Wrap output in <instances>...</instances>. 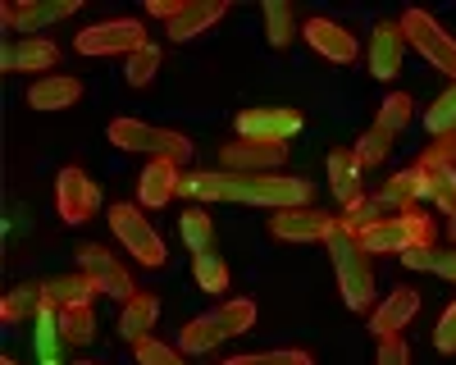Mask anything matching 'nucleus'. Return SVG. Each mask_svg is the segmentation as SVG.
Listing matches in <instances>:
<instances>
[{
    "instance_id": "39448f33",
    "label": "nucleus",
    "mask_w": 456,
    "mask_h": 365,
    "mask_svg": "<svg viewBox=\"0 0 456 365\" xmlns=\"http://www.w3.org/2000/svg\"><path fill=\"white\" fill-rule=\"evenodd\" d=\"M402 32H406V46L420 51L438 73H447V78L456 83V36L425 10H406L402 14Z\"/></svg>"
},
{
    "instance_id": "9b49d317",
    "label": "nucleus",
    "mask_w": 456,
    "mask_h": 365,
    "mask_svg": "<svg viewBox=\"0 0 456 365\" xmlns=\"http://www.w3.org/2000/svg\"><path fill=\"white\" fill-rule=\"evenodd\" d=\"M301 36H306V46L315 55H324L329 64H352L361 55V42H356V32L352 28H342L338 19H306V28H301Z\"/></svg>"
},
{
    "instance_id": "c9c22d12",
    "label": "nucleus",
    "mask_w": 456,
    "mask_h": 365,
    "mask_svg": "<svg viewBox=\"0 0 456 365\" xmlns=\"http://www.w3.org/2000/svg\"><path fill=\"white\" fill-rule=\"evenodd\" d=\"M215 315L228 328V338H233V334H251V328H256V302L251 297H228Z\"/></svg>"
},
{
    "instance_id": "2eb2a0df",
    "label": "nucleus",
    "mask_w": 456,
    "mask_h": 365,
    "mask_svg": "<svg viewBox=\"0 0 456 365\" xmlns=\"http://www.w3.org/2000/svg\"><path fill=\"white\" fill-rule=\"evenodd\" d=\"M420 315V292L415 288H393L388 302L370 315V334L384 343V338H402V328Z\"/></svg>"
},
{
    "instance_id": "37998d69",
    "label": "nucleus",
    "mask_w": 456,
    "mask_h": 365,
    "mask_svg": "<svg viewBox=\"0 0 456 365\" xmlns=\"http://www.w3.org/2000/svg\"><path fill=\"white\" fill-rule=\"evenodd\" d=\"M402 224H406V233H411L415 247H434V219H429V215L406 210V215H402Z\"/></svg>"
},
{
    "instance_id": "412c9836",
    "label": "nucleus",
    "mask_w": 456,
    "mask_h": 365,
    "mask_svg": "<svg viewBox=\"0 0 456 365\" xmlns=\"http://www.w3.org/2000/svg\"><path fill=\"white\" fill-rule=\"evenodd\" d=\"M156 320H160V297H156V292H137L133 302H124L119 334L137 347V343H146V338H151V328H156Z\"/></svg>"
},
{
    "instance_id": "58836bf2",
    "label": "nucleus",
    "mask_w": 456,
    "mask_h": 365,
    "mask_svg": "<svg viewBox=\"0 0 456 365\" xmlns=\"http://www.w3.org/2000/svg\"><path fill=\"white\" fill-rule=\"evenodd\" d=\"M219 365H315L311 352H247V356H228Z\"/></svg>"
},
{
    "instance_id": "f8f14e48",
    "label": "nucleus",
    "mask_w": 456,
    "mask_h": 365,
    "mask_svg": "<svg viewBox=\"0 0 456 365\" xmlns=\"http://www.w3.org/2000/svg\"><path fill=\"white\" fill-rule=\"evenodd\" d=\"M292 133H301V115L288 105H256L238 115V137H256V142H288Z\"/></svg>"
},
{
    "instance_id": "c85d7f7f",
    "label": "nucleus",
    "mask_w": 456,
    "mask_h": 365,
    "mask_svg": "<svg viewBox=\"0 0 456 365\" xmlns=\"http://www.w3.org/2000/svg\"><path fill=\"white\" fill-rule=\"evenodd\" d=\"M406 270H425V274H438V279H452L456 283V247L452 251H438V247H411L402 256Z\"/></svg>"
},
{
    "instance_id": "b1692460",
    "label": "nucleus",
    "mask_w": 456,
    "mask_h": 365,
    "mask_svg": "<svg viewBox=\"0 0 456 365\" xmlns=\"http://www.w3.org/2000/svg\"><path fill=\"white\" fill-rule=\"evenodd\" d=\"M224 338H228V328H224L219 315L210 311V315H197V320H187V324H183L178 352H183V356H206V352H215Z\"/></svg>"
},
{
    "instance_id": "c03bdc74",
    "label": "nucleus",
    "mask_w": 456,
    "mask_h": 365,
    "mask_svg": "<svg viewBox=\"0 0 456 365\" xmlns=\"http://www.w3.org/2000/svg\"><path fill=\"white\" fill-rule=\"evenodd\" d=\"M379 365H411V343L406 338H384L379 343Z\"/></svg>"
},
{
    "instance_id": "6e6552de",
    "label": "nucleus",
    "mask_w": 456,
    "mask_h": 365,
    "mask_svg": "<svg viewBox=\"0 0 456 365\" xmlns=\"http://www.w3.org/2000/svg\"><path fill=\"white\" fill-rule=\"evenodd\" d=\"M288 160V146L279 142H256V137H233L219 146V169L228 174H274Z\"/></svg>"
},
{
    "instance_id": "0eeeda50",
    "label": "nucleus",
    "mask_w": 456,
    "mask_h": 365,
    "mask_svg": "<svg viewBox=\"0 0 456 365\" xmlns=\"http://www.w3.org/2000/svg\"><path fill=\"white\" fill-rule=\"evenodd\" d=\"M78 270L101 288V297H114V302H133V297H137L133 274H128L119 261H114L110 247H101V242H87V247L78 251Z\"/></svg>"
},
{
    "instance_id": "de8ad7c7",
    "label": "nucleus",
    "mask_w": 456,
    "mask_h": 365,
    "mask_svg": "<svg viewBox=\"0 0 456 365\" xmlns=\"http://www.w3.org/2000/svg\"><path fill=\"white\" fill-rule=\"evenodd\" d=\"M447 233H452V242H456V215H452V224H447Z\"/></svg>"
},
{
    "instance_id": "7c9ffc66",
    "label": "nucleus",
    "mask_w": 456,
    "mask_h": 365,
    "mask_svg": "<svg viewBox=\"0 0 456 365\" xmlns=\"http://www.w3.org/2000/svg\"><path fill=\"white\" fill-rule=\"evenodd\" d=\"M388 151H393V133L374 124V128H365V133L356 137V151H352V156H356L361 169H379V165L388 160Z\"/></svg>"
},
{
    "instance_id": "49530a36",
    "label": "nucleus",
    "mask_w": 456,
    "mask_h": 365,
    "mask_svg": "<svg viewBox=\"0 0 456 365\" xmlns=\"http://www.w3.org/2000/svg\"><path fill=\"white\" fill-rule=\"evenodd\" d=\"M192 0H146V14H156V19H165V23H174Z\"/></svg>"
},
{
    "instance_id": "6ab92c4d",
    "label": "nucleus",
    "mask_w": 456,
    "mask_h": 365,
    "mask_svg": "<svg viewBox=\"0 0 456 365\" xmlns=\"http://www.w3.org/2000/svg\"><path fill=\"white\" fill-rule=\"evenodd\" d=\"M83 101V83L78 78H69V73H46V78H37L28 87V105L32 110H73Z\"/></svg>"
},
{
    "instance_id": "a211bd4d",
    "label": "nucleus",
    "mask_w": 456,
    "mask_h": 365,
    "mask_svg": "<svg viewBox=\"0 0 456 365\" xmlns=\"http://www.w3.org/2000/svg\"><path fill=\"white\" fill-rule=\"evenodd\" d=\"M420 197H425V169H420V165L388 174L384 182H379V192H374V201L384 206V215H388V219H393V215L415 210V201H420Z\"/></svg>"
},
{
    "instance_id": "8fccbe9b",
    "label": "nucleus",
    "mask_w": 456,
    "mask_h": 365,
    "mask_svg": "<svg viewBox=\"0 0 456 365\" xmlns=\"http://www.w3.org/2000/svg\"><path fill=\"white\" fill-rule=\"evenodd\" d=\"M0 365H19V361H10V356H5V361H0Z\"/></svg>"
},
{
    "instance_id": "473e14b6",
    "label": "nucleus",
    "mask_w": 456,
    "mask_h": 365,
    "mask_svg": "<svg viewBox=\"0 0 456 365\" xmlns=\"http://www.w3.org/2000/svg\"><path fill=\"white\" fill-rule=\"evenodd\" d=\"M60 334L69 347H87L96 338V320H92V306H69L60 311Z\"/></svg>"
},
{
    "instance_id": "a878e982",
    "label": "nucleus",
    "mask_w": 456,
    "mask_h": 365,
    "mask_svg": "<svg viewBox=\"0 0 456 365\" xmlns=\"http://www.w3.org/2000/svg\"><path fill=\"white\" fill-rule=\"evenodd\" d=\"M233 178L228 169H197V174H183V197H197V201H233Z\"/></svg>"
},
{
    "instance_id": "f3484780",
    "label": "nucleus",
    "mask_w": 456,
    "mask_h": 365,
    "mask_svg": "<svg viewBox=\"0 0 456 365\" xmlns=\"http://www.w3.org/2000/svg\"><path fill=\"white\" fill-rule=\"evenodd\" d=\"M83 0H37V5H14V0H5L0 5V23H5L10 32H37V28H46V23H60L69 19L73 10H78Z\"/></svg>"
},
{
    "instance_id": "4468645a",
    "label": "nucleus",
    "mask_w": 456,
    "mask_h": 365,
    "mask_svg": "<svg viewBox=\"0 0 456 365\" xmlns=\"http://www.w3.org/2000/svg\"><path fill=\"white\" fill-rule=\"evenodd\" d=\"M402 55H406V32H402V19H384L370 36V51H365V64L379 83H388L402 73Z\"/></svg>"
},
{
    "instance_id": "9d476101",
    "label": "nucleus",
    "mask_w": 456,
    "mask_h": 365,
    "mask_svg": "<svg viewBox=\"0 0 456 365\" xmlns=\"http://www.w3.org/2000/svg\"><path fill=\"white\" fill-rule=\"evenodd\" d=\"M333 229H338V215L315 210V206L274 210V219H270V233H274L279 242H329Z\"/></svg>"
},
{
    "instance_id": "f257e3e1",
    "label": "nucleus",
    "mask_w": 456,
    "mask_h": 365,
    "mask_svg": "<svg viewBox=\"0 0 456 365\" xmlns=\"http://www.w3.org/2000/svg\"><path fill=\"white\" fill-rule=\"evenodd\" d=\"M329 256H333V274H338V288H342V302H347V311L365 315L370 302H374V270H370L365 247L338 224V229L329 233Z\"/></svg>"
},
{
    "instance_id": "4c0bfd02",
    "label": "nucleus",
    "mask_w": 456,
    "mask_h": 365,
    "mask_svg": "<svg viewBox=\"0 0 456 365\" xmlns=\"http://www.w3.org/2000/svg\"><path fill=\"white\" fill-rule=\"evenodd\" d=\"M156 69H160V46H142L124 64V83L128 87H151V83H156Z\"/></svg>"
},
{
    "instance_id": "a19ab883",
    "label": "nucleus",
    "mask_w": 456,
    "mask_h": 365,
    "mask_svg": "<svg viewBox=\"0 0 456 365\" xmlns=\"http://www.w3.org/2000/svg\"><path fill=\"white\" fill-rule=\"evenodd\" d=\"M133 356H137V365H187L178 347H165V343H156V338L137 343V347H133Z\"/></svg>"
},
{
    "instance_id": "72a5a7b5",
    "label": "nucleus",
    "mask_w": 456,
    "mask_h": 365,
    "mask_svg": "<svg viewBox=\"0 0 456 365\" xmlns=\"http://www.w3.org/2000/svg\"><path fill=\"white\" fill-rule=\"evenodd\" d=\"M292 32H297L292 5H283V0H265V36H270V46H288Z\"/></svg>"
},
{
    "instance_id": "4be33fe9",
    "label": "nucleus",
    "mask_w": 456,
    "mask_h": 365,
    "mask_svg": "<svg viewBox=\"0 0 456 365\" xmlns=\"http://www.w3.org/2000/svg\"><path fill=\"white\" fill-rule=\"evenodd\" d=\"M224 0H192V5H187L174 23H169V36H174V42L183 46V42H197V36L206 32V28H215L219 19H224Z\"/></svg>"
},
{
    "instance_id": "ea45409f",
    "label": "nucleus",
    "mask_w": 456,
    "mask_h": 365,
    "mask_svg": "<svg viewBox=\"0 0 456 365\" xmlns=\"http://www.w3.org/2000/svg\"><path fill=\"white\" fill-rule=\"evenodd\" d=\"M411 110H415V105H411V96H406V92H393L384 105H379V128H388V133L397 137V133L411 124Z\"/></svg>"
},
{
    "instance_id": "2f4dec72",
    "label": "nucleus",
    "mask_w": 456,
    "mask_h": 365,
    "mask_svg": "<svg viewBox=\"0 0 456 365\" xmlns=\"http://www.w3.org/2000/svg\"><path fill=\"white\" fill-rule=\"evenodd\" d=\"M384 206H379L374 197H361V201H352V206H342V215H338V224L347 229L352 238H361L365 229H374V224H384Z\"/></svg>"
},
{
    "instance_id": "f704fd0d",
    "label": "nucleus",
    "mask_w": 456,
    "mask_h": 365,
    "mask_svg": "<svg viewBox=\"0 0 456 365\" xmlns=\"http://www.w3.org/2000/svg\"><path fill=\"white\" fill-rule=\"evenodd\" d=\"M425 128H429V137L456 133V83H452L443 96H434V105L425 110Z\"/></svg>"
},
{
    "instance_id": "a18cd8bd",
    "label": "nucleus",
    "mask_w": 456,
    "mask_h": 365,
    "mask_svg": "<svg viewBox=\"0 0 456 365\" xmlns=\"http://www.w3.org/2000/svg\"><path fill=\"white\" fill-rule=\"evenodd\" d=\"M425 160H429V165H456V133L434 137V142H429V151H425Z\"/></svg>"
},
{
    "instance_id": "423d86ee",
    "label": "nucleus",
    "mask_w": 456,
    "mask_h": 365,
    "mask_svg": "<svg viewBox=\"0 0 456 365\" xmlns=\"http://www.w3.org/2000/svg\"><path fill=\"white\" fill-rule=\"evenodd\" d=\"M73 46L83 55H137L146 42V28L137 19H110V23H92L73 36Z\"/></svg>"
},
{
    "instance_id": "ddd939ff",
    "label": "nucleus",
    "mask_w": 456,
    "mask_h": 365,
    "mask_svg": "<svg viewBox=\"0 0 456 365\" xmlns=\"http://www.w3.org/2000/svg\"><path fill=\"white\" fill-rule=\"evenodd\" d=\"M60 64V46L51 36H10L0 46V69L5 73H46Z\"/></svg>"
},
{
    "instance_id": "09e8293b",
    "label": "nucleus",
    "mask_w": 456,
    "mask_h": 365,
    "mask_svg": "<svg viewBox=\"0 0 456 365\" xmlns=\"http://www.w3.org/2000/svg\"><path fill=\"white\" fill-rule=\"evenodd\" d=\"M73 365H101V361H73Z\"/></svg>"
},
{
    "instance_id": "c756f323",
    "label": "nucleus",
    "mask_w": 456,
    "mask_h": 365,
    "mask_svg": "<svg viewBox=\"0 0 456 365\" xmlns=\"http://www.w3.org/2000/svg\"><path fill=\"white\" fill-rule=\"evenodd\" d=\"M178 233H183V247L192 251V256L215 251V247H210V238H215V219H210L206 210H183V219H178Z\"/></svg>"
},
{
    "instance_id": "aec40b11",
    "label": "nucleus",
    "mask_w": 456,
    "mask_h": 365,
    "mask_svg": "<svg viewBox=\"0 0 456 365\" xmlns=\"http://www.w3.org/2000/svg\"><path fill=\"white\" fill-rule=\"evenodd\" d=\"M42 292H46V302L55 306V311H69V306H92L96 297H101V288L78 270V274H55V279H46L42 283Z\"/></svg>"
},
{
    "instance_id": "1a4fd4ad",
    "label": "nucleus",
    "mask_w": 456,
    "mask_h": 365,
    "mask_svg": "<svg viewBox=\"0 0 456 365\" xmlns=\"http://www.w3.org/2000/svg\"><path fill=\"white\" fill-rule=\"evenodd\" d=\"M55 206H60V219L64 224H87V219L101 210V192L96 182L83 174V169H60L55 178Z\"/></svg>"
},
{
    "instance_id": "f03ea898",
    "label": "nucleus",
    "mask_w": 456,
    "mask_h": 365,
    "mask_svg": "<svg viewBox=\"0 0 456 365\" xmlns=\"http://www.w3.org/2000/svg\"><path fill=\"white\" fill-rule=\"evenodd\" d=\"M110 146H119L128 156H146V160H174L187 165L192 160V142L174 128H156V124H142V119H110L105 128Z\"/></svg>"
},
{
    "instance_id": "e433bc0d",
    "label": "nucleus",
    "mask_w": 456,
    "mask_h": 365,
    "mask_svg": "<svg viewBox=\"0 0 456 365\" xmlns=\"http://www.w3.org/2000/svg\"><path fill=\"white\" fill-rule=\"evenodd\" d=\"M192 274H197V283H201V292H228V265H224V256L219 251H206V256H197L192 261Z\"/></svg>"
},
{
    "instance_id": "79ce46f5",
    "label": "nucleus",
    "mask_w": 456,
    "mask_h": 365,
    "mask_svg": "<svg viewBox=\"0 0 456 365\" xmlns=\"http://www.w3.org/2000/svg\"><path fill=\"white\" fill-rule=\"evenodd\" d=\"M434 352H443V356H456V302L438 315V324H434Z\"/></svg>"
},
{
    "instance_id": "393cba45",
    "label": "nucleus",
    "mask_w": 456,
    "mask_h": 365,
    "mask_svg": "<svg viewBox=\"0 0 456 365\" xmlns=\"http://www.w3.org/2000/svg\"><path fill=\"white\" fill-rule=\"evenodd\" d=\"M356 242L365 247V256H406L415 247L411 233H406V224H402V215H393V219H384V224L365 229Z\"/></svg>"
},
{
    "instance_id": "20e7f679",
    "label": "nucleus",
    "mask_w": 456,
    "mask_h": 365,
    "mask_svg": "<svg viewBox=\"0 0 456 365\" xmlns=\"http://www.w3.org/2000/svg\"><path fill=\"white\" fill-rule=\"evenodd\" d=\"M110 229H114V238H119L124 247H128V256L137 265H146V270H160L165 261H169V251H165V238L151 229V219H146V210L142 206H110Z\"/></svg>"
},
{
    "instance_id": "cd10ccee",
    "label": "nucleus",
    "mask_w": 456,
    "mask_h": 365,
    "mask_svg": "<svg viewBox=\"0 0 456 365\" xmlns=\"http://www.w3.org/2000/svg\"><path fill=\"white\" fill-rule=\"evenodd\" d=\"M420 169H425V197L452 219L456 215V165H429V160H420Z\"/></svg>"
},
{
    "instance_id": "bb28decb",
    "label": "nucleus",
    "mask_w": 456,
    "mask_h": 365,
    "mask_svg": "<svg viewBox=\"0 0 456 365\" xmlns=\"http://www.w3.org/2000/svg\"><path fill=\"white\" fill-rule=\"evenodd\" d=\"M46 306V292L42 283H19L14 292H5V302H0V320L5 324H23V320H37Z\"/></svg>"
},
{
    "instance_id": "5701e85b",
    "label": "nucleus",
    "mask_w": 456,
    "mask_h": 365,
    "mask_svg": "<svg viewBox=\"0 0 456 365\" xmlns=\"http://www.w3.org/2000/svg\"><path fill=\"white\" fill-rule=\"evenodd\" d=\"M329 188H333V197L342 206H352V201L365 197V169L356 165L352 151H333L329 156Z\"/></svg>"
},
{
    "instance_id": "7ed1b4c3",
    "label": "nucleus",
    "mask_w": 456,
    "mask_h": 365,
    "mask_svg": "<svg viewBox=\"0 0 456 365\" xmlns=\"http://www.w3.org/2000/svg\"><path fill=\"white\" fill-rule=\"evenodd\" d=\"M315 188L306 178H288V174H238L233 178V201L242 206H265V210H301L311 206Z\"/></svg>"
},
{
    "instance_id": "dca6fc26",
    "label": "nucleus",
    "mask_w": 456,
    "mask_h": 365,
    "mask_svg": "<svg viewBox=\"0 0 456 365\" xmlns=\"http://www.w3.org/2000/svg\"><path fill=\"white\" fill-rule=\"evenodd\" d=\"M183 192V169L174 160H146L142 178H137V201L142 210H160Z\"/></svg>"
}]
</instances>
